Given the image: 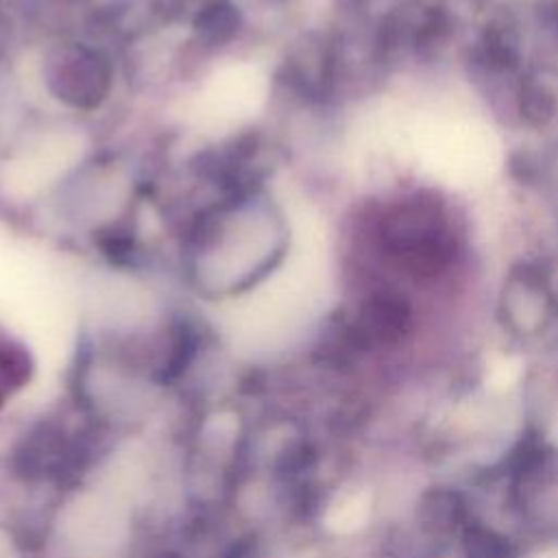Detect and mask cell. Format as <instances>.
<instances>
[{
    "label": "cell",
    "instance_id": "6da1fadb",
    "mask_svg": "<svg viewBox=\"0 0 558 558\" xmlns=\"http://www.w3.org/2000/svg\"><path fill=\"white\" fill-rule=\"evenodd\" d=\"M381 251L403 272L436 275L451 262L453 242L440 216L427 205H399L379 227Z\"/></svg>",
    "mask_w": 558,
    "mask_h": 558
},
{
    "label": "cell",
    "instance_id": "7a4b0ae2",
    "mask_svg": "<svg viewBox=\"0 0 558 558\" xmlns=\"http://www.w3.org/2000/svg\"><path fill=\"white\" fill-rule=\"evenodd\" d=\"M33 360L24 342L0 323V405L28 381Z\"/></svg>",
    "mask_w": 558,
    "mask_h": 558
},
{
    "label": "cell",
    "instance_id": "3957f363",
    "mask_svg": "<svg viewBox=\"0 0 558 558\" xmlns=\"http://www.w3.org/2000/svg\"><path fill=\"white\" fill-rule=\"evenodd\" d=\"M368 493H353L349 495L336 510H333V517H331V525L336 530H355L360 527L366 517H368Z\"/></svg>",
    "mask_w": 558,
    "mask_h": 558
},
{
    "label": "cell",
    "instance_id": "277c9868",
    "mask_svg": "<svg viewBox=\"0 0 558 558\" xmlns=\"http://www.w3.org/2000/svg\"><path fill=\"white\" fill-rule=\"evenodd\" d=\"M536 558H558V547H549V549L541 551Z\"/></svg>",
    "mask_w": 558,
    "mask_h": 558
},
{
    "label": "cell",
    "instance_id": "5b68a950",
    "mask_svg": "<svg viewBox=\"0 0 558 558\" xmlns=\"http://www.w3.org/2000/svg\"><path fill=\"white\" fill-rule=\"evenodd\" d=\"M549 438H551V442H554V445H558V423L551 427V432H549Z\"/></svg>",
    "mask_w": 558,
    "mask_h": 558
}]
</instances>
